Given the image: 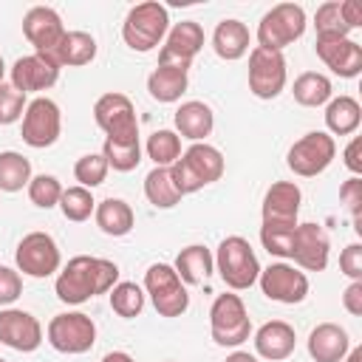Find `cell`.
<instances>
[{
    "label": "cell",
    "instance_id": "11a10c76",
    "mask_svg": "<svg viewBox=\"0 0 362 362\" xmlns=\"http://www.w3.org/2000/svg\"><path fill=\"white\" fill-rule=\"evenodd\" d=\"M167 362H173V359H167Z\"/></svg>",
    "mask_w": 362,
    "mask_h": 362
},
{
    "label": "cell",
    "instance_id": "5bb4252c",
    "mask_svg": "<svg viewBox=\"0 0 362 362\" xmlns=\"http://www.w3.org/2000/svg\"><path fill=\"white\" fill-rule=\"evenodd\" d=\"M260 291L274 300V303H283V305H297L308 297V277L305 272H300L297 266L291 263H269L266 269H260Z\"/></svg>",
    "mask_w": 362,
    "mask_h": 362
},
{
    "label": "cell",
    "instance_id": "277c9868",
    "mask_svg": "<svg viewBox=\"0 0 362 362\" xmlns=\"http://www.w3.org/2000/svg\"><path fill=\"white\" fill-rule=\"evenodd\" d=\"M215 272L221 274V280L232 288V291H243L252 288L260 277V263L257 255L252 249V243L240 235H229L218 243L215 249Z\"/></svg>",
    "mask_w": 362,
    "mask_h": 362
},
{
    "label": "cell",
    "instance_id": "e575fe53",
    "mask_svg": "<svg viewBox=\"0 0 362 362\" xmlns=\"http://www.w3.org/2000/svg\"><path fill=\"white\" fill-rule=\"evenodd\" d=\"M147 158L156 167H173L181 158V136L175 130H156L147 139Z\"/></svg>",
    "mask_w": 362,
    "mask_h": 362
},
{
    "label": "cell",
    "instance_id": "f35d334b",
    "mask_svg": "<svg viewBox=\"0 0 362 362\" xmlns=\"http://www.w3.org/2000/svg\"><path fill=\"white\" fill-rule=\"evenodd\" d=\"M107 170H110V167H107V161H105L102 153H85V156H79L76 164H74V178L79 181V187L93 189V187L105 184Z\"/></svg>",
    "mask_w": 362,
    "mask_h": 362
},
{
    "label": "cell",
    "instance_id": "836d02e7",
    "mask_svg": "<svg viewBox=\"0 0 362 362\" xmlns=\"http://www.w3.org/2000/svg\"><path fill=\"white\" fill-rule=\"evenodd\" d=\"M107 297H110V308L119 314V317H124V320H133V317H139L141 311H144V288L139 286V283H130V280H119L110 291H107Z\"/></svg>",
    "mask_w": 362,
    "mask_h": 362
},
{
    "label": "cell",
    "instance_id": "7dc6e473",
    "mask_svg": "<svg viewBox=\"0 0 362 362\" xmlns=\"http://www.w3.org/2000/svg\"><path fill=\"white\" fill-rule=\"evenodd\" d=\"M342 164H345L354 175L362 173V139H359V136H354V139L348 141V147H345V153H342Z\"/></svg>",
    "mask_w": 362,
    "mask_h": 362
},
{
    "label": "cell",
    "instance_id": "4316f807",
    "mask_svg": "<svg viewBox=\"0 0 362 362\" xmlns=\"http://www.w3.org/2000/svg\"><path fill=\"white\" fill-rule=\"evenodd\" d=\"M51 59L59 68H79L96 59V40L88 31H65V37L59 40V45L54 48Z\"/></svg>",
    "mask_w": 362,
    "mask_h": 362
},
{
    "label": "cell",
    "instance_id": "52a82bcc",
    "mask_svg": "<svg viewBox=\"0 0 362 362\" xmlns=\"http://www.w3.org/2000/svg\"><path fill=\"white\" fill-rule=\"evenodd\" d=\"M144 294L158 317H181L189 308V294L170 263H153L144 272Z\"/></svg>",
    "mask_w": 362,
    "mask_h": 362
},
{
    "label": "cell",
    "instance_id": "8992f818",
    "mask_svg": "<svg viewBox=\"0 0 362 362\" xmlns=\"http://www.w3.org/2000/svg\"><path fill=\"white\" fill-rule=\"evenodd\" d=\"M305 11L297 3H277L272 6L257 23V45L269 51H283L286 45L297 42L305 34Z\"/></svg>",
    "mask_w": 362,
    "mask_h": 362
},
{
    "label": "cell",
    "instance_id": "f6af8a7d",
    "mask_svg": "<svg viewBox=\"0 0 362 362\" xmlns=\"http://www.w3.org/2000/svg\"><path fill=\"white\" fill-rule=\"evenodd\" d=\"M339 272L351 280H362V243H348L339 255Z\"/></svg>",
    "mask_w": 362,
    "mask_h": 362
},
{
    "label": "cell",
    "instance_id": "9a60e30c",
    "mask_svg": "<svg viewBox=\"0 0 362 362\" xmlns=\"http://www.w3.org/2000/svg\"><path fill=\"white\" fill-rule=\"evenodd\" d=\"M204 48V28L195 20H181L175 25H170L161 51H158V65H170V68H181L189 71L192 59L198 57V51Z\"/></svg>",
    "mask_w": 362,
    "mask_h": 362
},
{
    "label": "cell",
    "instance_id": "83f0119b",
    "mask_svg": "<svg viewBox=\"0 0 362 362\" xmlns=\"http://www.w3.org/2000/svg\"><path fill=\"white\" fill-rule=\"evenodd\" d=\"M187 85H189L187 71L170 68V65H156V71L147 76V93H150L156 102H161V105L178 102V99L184 96Z\"/></svg>",
    "mask_w": 362,
    "mask_h": 362
},
{
    "label": "cell",
    "instance_id": "b9f144b4",
    "mask_svg": "<svg viewBox=\"0 0 362 362\" xmlns=\"http://www.w3.org/2000/svg\"><path fill=\"white\" fill-rule=\"evenodd\" d=\"M25 93L23 90H17L14 85H0V124L6 127V124H14V122H20L23 119V113H25Z\"/></svg>",
    "mask_w": 362,
    "mask_h": 362
},
{
    "label": "cell",
    "instance_id": "7a4b0ae2",
    "mask_svg": "<svg viewBox=\"0 0 362 362\" xmlns=\"http://www.w3.org/2000/svg\"><path fill=\"white\" fill-rule=\"evenodd\" d=\"M170 175H173L175 189L181 192V198L192 195V192L204 189L206 184H215L223 175V153L206 141H195L170 167Z\"/></svg>",
    "mask_w": 362,
    "mask_h": 362
},
{
    "label": "cell",
    "instance_id": "2e32d148",
    "mask_svg": "<svg viewBox=\"0 0 362 362\" xmlns=\"http://www.w3.org/2000/svg\"><path fill=\"white\" fill-rule=\"evenodd\" d=\"M0 345L31 354L42 345V325L31 311L23 308H0Z\"/></svg>",
    "mask_w": 362,
    "mask_h": 362
},
{
    "label": "cell",
    "instance_id": "ffe728a7",
    "mask_svg": "<svg viewBox=\"0 0 362 362\" xmlns=\"http://www.w3.org/2000/svg\"><path fill=\"white\" fill-rule=\"evenodd\" d=\"M8 71H11V85L23 93L48 90L59 79V65L45 54H25V57L14 59V65Z\"/></svg>",
    "mask_w": 362,
    "mask_h": 362
},
{
    "label": "cell",
    "instance_id": "7c38bea8",
    "mask_svg": "<svg viewBox=\"0 0 362 362\" xmlns=\"http://www.w3.org/2000/svg\"><path fill=\"white\" fill-rule=\"evenodd\" d=\"M288 71L283 51H269L255 45L249 51V90L257 99H277L286 88Z\"/></svg>",
    "mask_w": 362,
    "mask_h": 362
},
{
    "label": "cell",
    "instance_id": "484cf974",
    "mask_svg": "<svg viewBox=\"0 0 362 362\" xmlns=\"http://www.w3.org/2000/svg\"><path fill=\"white\" fill-rule=\"evenodd\" d=\"M173 269H175V274L181 277L184 286H201V283H206L209 274L215 272V257H212V252H209L206 246L189 243V246H184V249L178 252Z\"/></svg>",
    "mask_w": 362,
    "mask_h": 362
},
{
    "label": "cell",
    "instance_id": "4dcf8cb0",
    "mask_svg": "<svg viewBox=\"0 0 362 362\" xmlns=\"http://www.w3.org/2000/svg\"><path fill=\"white\" fill-rule=\"evenodd\" d=\"M294 102L303 105V107H320V105H328L331 96H334V88H331V79L320 71H305L294 79Z\"/></svg>",
    "mask_w": 362,
    "mask_h": 362
},
{
    "label": "cell",
    "instance_id": "f1b7e54d",
    "mask_svg": "<svg viewBox=\"0 0 362 362\" xmlns=\"http://www.w3.org/2000/svg\"><path fill=\"white\" fill-rule=\"evenodd\" d=\"M93 218H96V226L110 238H124L136 223V215H133L130 204L122 201V198L99 201L96 209H93Z\"/></svg>",
    "mask_w": 362,
    "mask_h": 362
},
{
    "label": "cell",
    "instance_id": "d590c367",
    "mask_svg": "<svg viewBox=\"0 0 362 362\" xmlns=\"http://www.w3.org/2000/svg\"><path fill=\"white\" fill-rule=\"evenodd\" d=\"M102 156H105L107 167H113L116 173H130L141 164V144L139 141H110V139H105Z\"/></svg>",
    "mask_w": 362,
    "mask_h": 362
},
{
    "label": "cell",
    "instance_id": "cb8c5ba5",
    "mask_svg": "<svg viewBox=\"0 0 362 362\" xmlns=\"http://www.w3.org/2000/svg\"><path fill=\"white\" fill-rule=\"evenodd\" d=\"M175 133L181 139H189L192 144L195 141H204L212 127H215V113L206 102L201 99H189V102H181L178 110H175Z\"/></svg>",
    "mask_w": 362,
    "mask_h": 362
},
{
    "label": "cell",
    "instance_id": "6da1fadb",
    "mask_svg": "<svg viewBox=\"0 0 362 362\" xmlns=\"http://www.w3.org/2000/svg\"><path fill=\"white\" fill-rule=\"evenodd\" d=\"M116 283H119V266L113 260L76 255L59 269L54 291L65 305H82L96 294H107Z\"/></svg>",
    "mask_w": 362,
    "mask_h": 362
},
{
    "label": "cell",
    "instance_id": "681fc988",
    "mask_svg": "<svg viewBox=\"0 0 362 362\" xmlns=\"http://www.w3.org/2000/svg\"><path fill=\"white\" fill-rule=\"evenodd\" d=\"M226 362H257V356L249 354V351H232V354L226 356Z\"/></svg>",
    "mask_w": 362,
    "mask_h": 362
},
{
    "label": "cell",
    "instance_id": "1f68e13d",
    "mask_svg": "<svg viewBox=\"0 0 362 362\" xmlns=\"http://www.w3.org/2000/svg\"><path fill=\"white\" fill-rule=\"evenodd\" d=\"M144 195L156 209H173L181 201V192L173 184L170 167H153L144 175Z\"/></svg>",
    "mask_w": 362,
    "mask_h": 362
},
{
    "label": "cell",
    "instance_id": "f546056e",
    "mask_svg": "<svg viewBox=\"0 0 362 362\" xmlns=\"http://www.w3.org/2000/svg\"><path fill=\"white\" fill-rule=\"evenodd\" d=\"M362 122V107L354 96H331V102L325 105V127L328 136H351L356 133Z\"/></svg>",
    "mask_w": 362,
    "mask_h": 362
},
{
    "label": "cell",
    "instance_id": "bcb514c9",
    "mask_svg": "<svg viewBox=\"0 0 362 362\" xmlns=\"http://www.w3.org/2000/svg\"><path fill=\"white\" fill-rule=\"evenodd\" d=\"M342 305L351 317H362V280H351V286L342 291Z\"/></svg>",
    "mask_w": 362,
    "mask_h": 362
},
{
    "label": "cell",
    "instance_id": "74e56055",
    "mask_svg": "<svg viewBox=\"0 0 362 362\" xmlns=\"http://www.w3.org/2000/svg\"><path fill=\"white\" fill-rule=\"evenodd\" d=\"M25 189H28L31 204L40 206V209H54V206L59 204V198H62V184H59V178H57V175H48V173L31 175V181H28Z\"/></svg>",
    "mask_w": 362,
    "mask_h": 362
},
{
    "label": "cell",
    "instance_id": "5b68a950",
    "mask_svg": "<svg viewBox=\"0 0 362 362\" xmlns=\"http://www.w3.org/2000/svg\"><path fill=\"white\" fill-rule=\"evenodd\" d=\"M209 334L221 348H238L252 337V320L238 294L226 291L215 297L209 308Z\"/></svg>",
    "mask_w": 362,
    "mask_h": 362
},
{
    "label": "cell",
    "instance_id": "7402d4cb",
    "mask_svg": "<svg viewBox=\"0 0 362 362\" xmlns=\"http://www.w3.org/2000/svg\"><path fill=\"white\" fill-rule=\"evenodd\" d=\"M297 334L286 320H269L255 331V354L269 362H283L294 354Z\"/></svg>",
    "mask_w": 362,
    "mask_h": 362
},
{
    "label": "cell",
    "instance_id": "f5cc1de1",
    "mask_svg": "<svg viewBox=\"0 0 362 362\" xmlns=\"http://www.w3.org/2000/svg\"><path fill=\"white\" fill-rule=\"evenodd\" d=\"M3 76H6V62H3V57H0V85H3Z\"/></svg>",
    "mask_w": 362,
    "mask_h": 362
},
{
    "label": "cell",
    "instance_id": "8fae6325",
    "mask_svg": "<svg viewBox=\"0 0 362 362\" xmlns=\"http://www.w3.org/2000/svg\"><path fill=\"white\" fill-rule=\"evenodd\" d=\"M14 263H17V272L42 280V277H51L54 272H59L62 255H59L57 240L48 232H28L17 243Z\"/></svg>",
    "mask_w": 362,
    "mask_h": 362
},
{
    "label": "cell",
    "instance_id": "ab89813d",
    "mask_svg": "<svg viewBox=\"0 0 362 362\" xmlns=\"http://www.w3.org/2000/svg\"><path fill=\"white\" fill-rule=\"evenodd\" d=\"M294 229H297V226L263 223V226H260V243H263V249H266L269 255H274V257H291Z\"/></svg>",
    "mask_w": 362,
    "mask_h": 362
},
{
    "label": "cell",
    "instance_id": "8d00e7d4",
    "mask_svg": "<svg viewBox=\"0 0 362 362\" xmlns=\"http://www.w3.org/2000/svg\"><path fill=\"white\" fill-rule=\"evenodd\" d=\"M59 209H62V215L68 218V221H74V223H82V221H88L90 215H93V209H96V201H93V192L90 189H85V187H68V189H62V198H59V204H57Z\"/></svg>",
    "mask_w": 362,
    "mask_h": 362
},
{
    "label": "cell",
    "instance_id": "ba28073f",
    "mask_svg": "<svg viewBox=\"0 0 362 362\" xmlns=\"http://www.w3.org/2000/svg\"><path fill=\"white\" fill-rule=\"evenodd\" d=\"M45 337H48V345L54 351L68 354V356H79L96 345V322L82 311H65V314L51 317Z\"/></svg>",
    "mask_w": 362,
    "mask_h": 362
},
{
    "label": "cell",
    "instance_id": "ee69618b",
    "mask_svg": "<svg viewBox=\"0 0 362 362\" xmlns=\"http://www.w3.org/2000/svg\"><path fill=\"white\" fill-rule=\"evenodd\" d=\"M23 294V277L11 266H0V308H8Z\"/></svg>",
    "mask_w": 362,
    "mask_h": 362
},
{
    "label": "cell",
    "instance_id": "9c48e42d",
    "mask_svg": "<svg viewBox=\"0 0 362 362\" xmlns=\"http://www.w3.org/2000/svg\"><path fill=\"white\" fill-rule=\"evenodd\" d=\"M337 156V141L334 136H328L325 130H311L303 139H297L288 153H286V164L294 175L300 178H314L320 173H325L331 167Z\"/></svg>",
    "mask_w": 362,
    "mask_h": 362
},
{
    "label": "cell",
    "instance_id": "816d5d0a",
    "mask_svg": "<svg viewBox=\"0 0 362 362\" xmlns=\"http://www.w3.org/2000/svg\"><path fill=\"white\" fill-rule=\"evenodd\" d=\"M342 362H362V345H354L348 354H345V359Z\"/></svg>",
    "mask_w": 362,
    "mask_h": 362
},
{
    "label": "cell",
    "instance_id": "d4e9b609",
    "mask_svg": "<svg viewBox=\"0 0 362 362\" xmlns=\"http://www.w3.org/2000/svg\"><path fill=\"white\" fill-rule=\"evenodd\" d=\"M249 42H252V37H249L246 23H240L235 17L221 20L215 25V31H212V51L226 62H235V59L246 57L249 54Z\"/></svg>",
    "mask_w": 362,
    "mask_h": 362
},
{
    "label": "cell",
    "instance_id": "3957f363",
    "mask_svg": "<svg viewBox=\"0 0 362 362\" xmlns=\"http://www.w3.org/2000/svg\"><path fill=\"white\" fill-rule=\"evenodd\" d=\"M167 31H170V11H167V6H161L156 0L136 3L122 23L124 45L130 51H139V54H147L156 45H161Z\"/></svg>",
    "mask_w": 362,
    "mask_h": 362
},
{
    "label": "cell",
    "instance_id": "db71d44e",
    "mask_svg": "<svg viewBox=\"0 0 362 362\" xmlns=\"http://www.w3.org/2000/svg\"><path fill=\"white\" fill-rule=\"evenodd\" d=\"M0 362H6V359H0Z\"/></svg>",
    "mask_w": 362,
    "mask_h": 362
},
{
    "label": "cell",
    "instance_id": "603a6c76",
    "mask_svg": "<svg viewBox=\"0 0 362 362\" xmlns=\"http://www.w3.org/2000/svg\"><path fill=\"white\" fill-rule=\"evenodd\" d=\"M308 356L314 362H342L345 354L351 351V339H348V331L337 322H320L311 328L308 334Z\"/></svg>",
    "mask_w": 362,
    "mask_h": 362
},
{
    "label": "cell",
    "instance_id": "7bdbcfd3",
    "mask_svg": "<svg viewBox=\"0 0 362 362\" xmlns=\"http://www.w3.org/2000/svg\"><path fill=\"white\" fill-rule=\"evenodd\" d=\"M339 201L345 204V209L354 218V229L362 235V178L351 175L342 187H339Z\"/></svg>",
    "mask_w": 362,
    "mask_h": 362
},
{
    "label": "cell",
    "instance_id": "e0dca14e",
    "mask_svg": "<svg viewBox=\"0 0 362 362\" xmlns=\"http://www.w3.org/2000/svg\"><path fill=\"white\" fill-rule=\"evenodd\" d=\"M65 31L68 28H65L59 11L51 6H31L23 17V34L34 45V54L51 57L54 48L59 45V40L65 37Z\"/></svg>",
    "mask_w": 362,
    "mask_h": 362
},
{
    "label": "cell",
    "instance_id": "44dd1931",
    "mask_svg": "<svg viewBox=\"0 0 362 362\" xmlns=\"http://www.w3.org/2000/svg\"><path fill=\"white\" fill-rule=\"evenodd\" d=\"M300 204H303V189L294 181H274L260 204V215L263 223H283V226H297V215H300Z\"/></svg>",
    "mask_w": 362,
    "mask_h": 362
},
{
    "label": "cell",
    "instance_id": "c3c4849f",
    "mask_svg": "<svg viewBox=\"0 0 362 362\" xmlns=\"http://www.w3.org/2000/svg\"><path fill=\"white\" fill-rule=\"evenodd\" d=\"M339 14L345 20V25L354 31V28H362V3L359 0H342L339 3Z\"/></svg>",
    "mask_w": 362,
    "mask_h": 362
},
{
    "label": "cell",
    "instance_id": "60d3db41",
    "mask_svg": "<svg viewBox=\"0 0 362 362\" xmlns=\"http://www.w3.org/2000/svg\"><path fill=\"white\" fill-rule=\"evenodd\" d=\"M314 28H317V37H348L351 28L345 25L342 14H339V3L331 0V3H322L314 14Z\"/></svg>",
    "mask_w": 362,
    "mask_h": 362
},
{
    "label": "cell",
    "instance_id": "4fadbf2b",
    "mask_svg": "<svg viewBox=\"0 0 362 362\" xmlns=\"http://www.w3.org/2000/svg\"><path fill=\"white\" fill-rule=\"evenodd\" d=\"M59 133H62L59 105L48 96L31 99L23 113V141L34 150H45L59 139Z\"/></svg>",
    "mask_w": 362,
    "mask_h": 362
},
{
    "label": "cell",
    "instance_id": "d6986e66",
    "mask_svg": "<svg viewBox=\"0 0 362 362\" xmlns=\"http://www.w3.org/2000/svg\"><path fill=\"white\" fill-rule=\"evenodd\" d=\"M314 51L325 62V68H331V74L342 79H354L362 74V45L351 37H317Z\"/></svg>",
    "mask_w": 362,
    "mask_h": 362
},
{
    "label": "cell",
    "instance_id": "f907efd6",
    "mask_svg": "<svg viewBox=\"0 0 362 362\" xmlns=\"http://www.w3.org/2000/svg\"><path fill=\"white\" fill-rule=\"evenodd\" d=\"M102 362H136V359L130 354H124V351H110V354L102 356Z\"/></svg>",
    "mask_w": 362,
    "mask_h": 362
},
{
    "label": "cell",
    "instance_id": "ac0fdd59",
    "mask_svg": "<svg viewBox=\"0 0 362 362\" xmlns=\"http://www.w3.org/2000/svg\"><path fill=\"white\" fill-rule=\"evenodd\" d=\"M331 240L328 232L320 223H297L294 243H291V260L300 272H322L328 266Z\"/></svg>",
    "mask_w": 362,
    "mask_h": 362
},
{
    "label": "cell",
    "instance_id": "d6a6232c",
    "mask_svg": "<svg viewBox=\"0 0 362 362\" xmlns=\"http://www.w3.org/2000/svg\"><path fill=\"white\" fill-rule=\"evenodd\" d=\"M31 181V161L17 150L0 153V189L3 192H20Z\"/></svg>",
    "mask_w": 362,
    "mask_h": 362
},
{
    "label": "cell",
    "instance_id": "30bf717a",
    "mask_svg": "<svg viewBox=\"0 0 362 362\" xmlns=\"http://www.w3.org/2000/svg\"><path fill=\"white\" fill-rule=\"evenodd\" d=\"M93 119L105 130V139H110V141H139L136 107L124 93H119V90L102 93L93 105Z\"/></svg>",
    "mask_w": 362,
    "mask_h": 362
}]
</instances>
